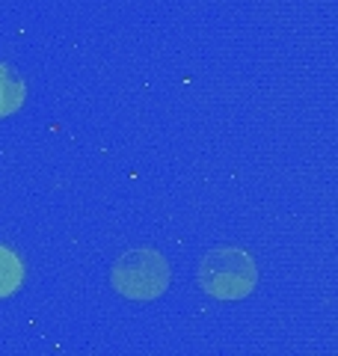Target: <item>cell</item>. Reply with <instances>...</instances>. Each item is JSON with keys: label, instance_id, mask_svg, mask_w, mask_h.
<instances>
[{"label": "cell", "instance_id": "obj_1", "mask_svg": "<svg viewBox=\"0 0 338 356\" xmlns=\"http://www.w3.org/2000/svg\"><path fill=\"white\" fill-rule=\"evenodd\" d=\"M258 282L255 261L238 247L211 250L199 264L202 291L217 300H243Z\"/></svg>", "mask_w": 338, "mask_h": 356}, {"label": "cell", "instance_id": "obj_2", "mask_svg": "<svg viewBox=\"0 0 338 356\" xmlns=\"http://www.w3.org/2000/svg\"><path fill=\"white\" fill-rule=\"evenodd\" d=\"M169 264L154 250H131L113 264L110 282L128 300H154L169 288Z\"/></svg>", "mask_w": 338, "mask_h": 356}, {"label": "cell", "instance_id": "obj_3", "mask_svg": "<svg viewBox=\"0 0 338 356\" xmlns=\"http://www.w3.org/2000/svg\"><path fill=\"white\" fill-rule=\"evenodd\" d=\"M21 104H24V83L9 65H0V116L15 113Z\"/></svg>", "mask_w": 338, "mask_h": 356}, {"label": "cell", "instance_id": "obj_4", "mask_svg": "<svg viewBox=\"0 0 338 356\" xmlns=\"http://www.w3.org/2000/svg\"><path fill=\"white\" fill-rule=\"evenodd\" d=\"M21 280H24V264H21V259L13 250L0 247V297L13 294L21 285Z\"/></svg>", "mask_w": 338, "mask_h": 356}]
</instances>
